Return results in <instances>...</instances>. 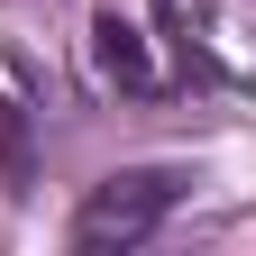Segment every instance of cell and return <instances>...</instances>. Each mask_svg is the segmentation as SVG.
Segmentation results:
<instances>
[{
  "instance_id": "6da1fadb",
  "label": "cell",
  "mask_w": 256,
  "mask_h": 256,
  "mask_svg": "<svg viewBox=\"0 0 256 256\" xmlns=\"http://www.w3.org/2000/svg\"><path fill=\"white\" fill-rule=\"evenodd\" d=\"M174 202H183V174H165V165L110 174V183H92V202L74 210V247H82V256H110V247H146V238L174 220Z\"/></svg>"
},
{
  "instance_id": "7a4b0ae2",
  "label": "cell",
  "mask_w": 256,
  "mask_h": 256,
  "mask_svg": "<svg viewBox=\"0 0 256 256\" xmlns=\"http://www.w3.org/2000/svg\"><path fill=\"white\" fill-rule=\"evenodd\" d=\"M92 64H101L119 92H156V55H146V37H138L119 10H110V18H92Z\"/></svg>"
},
{
  "instance_id": "3957f363",
  "label": "cell",
  "mask_w": 256,
  "mask_h": 256,
  "mask_svg": "<svg viewBox=\"0 0 256 256\" xmlns=\"http://www.w3.org/2000/svg\"><path fill=\"white\" fill-rule=\"evenodd\" d=\"M0 165H10V183L28 192V119H18V101H0Z\"/></svg>"
}]
</instances>
